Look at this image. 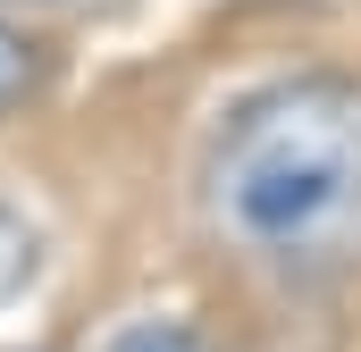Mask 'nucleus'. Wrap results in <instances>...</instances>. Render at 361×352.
Wrapping results in <instances>:
<instances>
[{
  "label": "nucleus",
  "mask_w": 361,
  "mask_h": 352,
  "mask_svg": "<svg viewBox=\"0 0 361 352\" xmlns=\"http://www.w3.org/2000/svg\"><path fill=\"white\" fill-rule=\"evenodd\" d=\"M202 218L252 268H328L361 252V84L353 76H286L252 92L210 160Z\"/></svg>",
  "instance_id": "f257e3e1"
},
{
  "label": "nucleus",
  "mask_w": 361,
  "mask_h": 352,
  "mask_svg": "<svg viewBox=\"0 0 361 352\" xmlns=\"http://www.w3.org/2000/svg\"><path fill=\"white\" fill-rule=\"evenodd\" d=\"M34 277H42V227H34L17 201H0V310H8Z\"/></svg>",
  "instance_id": "f03ea898"
},
{
  "label": "nucleus",
  "mask_w": 361,
  "mask_h": 352,
  "mask_svg": "<svg viewBox=\"0 0 361 352\" xmlns=\"http://www.w3.org/2000/svg\"><path fill=\"white\" fill-rule=\"evenodd\" d=\"M101 352H210V344H202V327H185V319H126Z\"/></svg>",
  "instance_id": "7ed1b4c3"
},
{
  "label": "nucleus",
  "mask_w": 361,
  "mask_h": 352,
  "mask_svg": "<svg viewBox=\"0 0 361 352\" xmlns=\"http://www.w3.org/2000/svg\"><path fill=\"white\" fill-rule=\"evenodd\" d=\"M34 76H42V59H34V42L0 17V109H17L25 92H34Z\"/></svg>",
  "instance_id": "20e7f679"
}]
</instances>
